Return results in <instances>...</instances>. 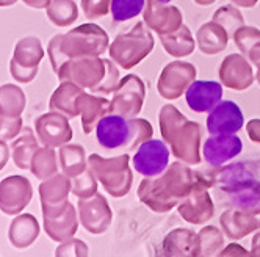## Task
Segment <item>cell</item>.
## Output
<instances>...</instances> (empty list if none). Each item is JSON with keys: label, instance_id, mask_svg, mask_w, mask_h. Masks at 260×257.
<instances>
[{"label": "cell", "instance_id": "12", "mask_svg": "<svg viewBox=\"0 0 260 257\" xmlns=\"http://www.w3.org/2000/svg\"><path fill=\"white\" fill-rule=\"evenodd\" d=\"M79 219L80 224L83 226L85 231H88L92 235H101L107 232V229L111 224L113 219V212H111L110 204L104 195L96 193L91 198H79Z\"/></svg>", "mask_w": 260, "mask_h": 257}, {"label": "cell", "instance_id": "37", "mask_svg": "<svg viewBox=\"0 0 260 257\" xmlns=\"http://www.w3.org/2000/svg\"><path fill=\"white\" fill-rule=\"evenodd\" d=\"M212 21L219 24L222 28H224L229 35V38H234L235 31L245 25V19H243V14H241L234 5H226V7H221L213 13Z\"/></svg>", "mask_w": 260, "mask_h": 257}, {"label": "cell", "instance_id": "27", "mask_svg": "<svg viewBox=\"0 0 260 257\" xmlns=\"http://www.w3.org/2000/svg\"><path fill=\"white\" fill-rule=\"evenodd\" d=\"M40 235V223L31 213L16 215L8 229V240L17 249H25L35 243Z\"/></svg>", "mask_w": 260, "mask_h": 257}, {"label": "cell", "instance_id": "49", "mask_svg": "<svg viewBox=\"0 0 260 257\" xmlns=\"http://www.w3.org/2000/svg\"><path fill=\"white\" fill-rule=\"evenodd\" d=\"M248 60L257 68V71H260V41L251 47V50L248 53Z\"/></svg>", "mask_w": 260, "mask_h": 257}, {"label": "cell", "instance_id": "47", "mask_svg": "<svg viewBox=\"0 0 260 257\" xmlns=\"http://www.w3.org/2000/svg\"><path fill=\"white\" fill-rule=\"evenodd\" d=\"M219 257L222 255H251V252H248L245 248H241L240 245H237V243H232V245H229L228 248H224V249H221V252L218 254Z\"/></svg>", "mask_w": 260, "mask_h": 257}, {"label": "cell", "instance_id": "48", "mask_svg": "<svg viewBox=\"0 0 260 257\" xmlns=\"http://www.w3.org/2000/svg\"><path fill=\"white\" fill-rule=\"evenodd\" d=\"M10 157H11V149L8 148L7 141L0 140V171H2L7 167Z\"/></svg>", "mask_w": 260, "mask_h": 257}, {"label": "cell", "instance_id": "44", "mask_svg": "<svg viewBox=\"0 0 260 257\" xmlns=\"http://www.w3.org/2000/svg\"><path fill=\"white\" fill-rule=\"evenodd\" d=\"M89 254L88 246L79 240V238H69L60 243V246L55 249V255L57 257H68V255H77V257H86Z\"/></svg>", "mask_w": 260, "mask_h": 257}, {"label": "cell", "instance_id": "8", "mask_svg": "<svg viewBox=\"0 0 260 257\" xmlns=\"http://www.w3.org/2000/svg\"><path fill=\"white\" fill-rule=\"evenodd\" d=\"M146 98V85L137 74L124 76L113 91L108 113L121 115L127 119L140 115Z\"/></svg>", "mask_w": 260, "mask_h": 257}, {"label": "cell", "instance_id": "30", "mask_svg": "<svg viewBox=\"0 0 260 257\" xmlns=\"http://www.w3.org/2000/svg\"><path fill=\"white\" fill-rule=\"evenodd\" d=\"M160 41H161V46L166 50V53L171 55V57H176V58L188 57V55L193 53V50L196 47L193 35L185 24L179 30L173 31L170 35H161Z\"/></svg>", "mask_w": 260, "mask_h": 257}, {"label": "cell", "instance_id": "10", "mask_svg": "<svg viewBox=\"0 0 260 257\" xmlns=\"http://www.w3.org/2000/svg\"><path fill=\"white\" fill-rule=\"evenodd\" d=\"M196 66L187 61H171L168 63L158 77L157 91L166 101H176L183 93H187L190 85L196 80Z\"/></svg>", "mask_w": 260, "mask_h": 257}, {"label": "cell", "instance_id": "42", "mask_svg": "<svg viewBox=\"0 0 260 257\" xmlns=\"http://www.w3.org/2000/svg\"><path fill=\"white\" fill-rule=\"evenodd\" d=\"M82 10L86 19L96 21L108 14V10H111V0H82Z\"/></svg>", "mask_w": 260, "mask_h": 257}, {"label": "cell", "instance_id": "16", "mask_svg": "<svg viewBox=\"0 0 260 257\" xmlns=\"http://www.w3.org/2000/svg\"><path fill=\"white\" fill-rule=\"evenodd\" d=\"M33 198L31 183L24 176H10L0 182V210L5 215H19Z\"/></svg>", "mask_w": 260, "mask_h": 257}, {"label": "cell", "instance_id": "20", "mask_svg": "<svg viewBox=\"0 0 260 257\" xmlns=\"http://www.w3.org/2000/svg\"><path fill=\"white\" fill-rule=\"evenodd\" d=\"M207 131L210 135L237 134L245 124L241 108L232 101H221L207 116Z\"/></svg>", "mask_w": 260, "mask_h": 257}, {"label": "cell", "instance_id": "34", "mask_svg": "<svg viewBox=\"0 0 260 257\" xmlns=\"http://www.w3.org/2000/svg\"><path fill=\"white\" fill-rule=\"evenodd\" d=\"M58 158L60 157H57L55 148H50V146L40 148L35 152V155L30 162L31 174L40 180H46V179L52 177L53 174L58 173Z\"/></svg>", "mask_w": 260, "mask_h": 257}, {"label": "cell", "instance_id": "39", "mask_svg": "<svg viewBox=\"0 0 260 257\" xmlns=\"http://www.w3.org/2000/svg\"><path fill=\"white\" fill-rule=\"evenodd\" d=\"M98 182L96 176L88 168L85 173L72 179V195L83 199L94 196L98 193Z\"/></svg>", "mask_w": 260, "mask_h": 257}, {"label": "cell", "instance_id": "29", "mask_svg": "<svg viewBox=\"0 0 260 257\" xmlns=\"http://www.w3.org/2000/svg\"><path fill=\"white\" fill-rule=\"evenodd\" d=\"M40 138L33 134L31 127H24L22 132L17 135L11 143V157L17 168L30 170V162L35 152L40 149Z\"/></svg>", "mask_w": 260, "mask_h": 257}, {"label": "cell", "instance_id": "1", "mask_svg": "<svg viewBox=\"0 0 260 257\" xmlns=\"http://www.w3.org/2000/svg\"><path fill=\"white\" fill-rule=\"evenodd\" d=\"M201 173L222 207L252 209L260 206V155Z\"/></svg>", "mask_w": 260, "mask_h": 257}, {"label": "cell", "instance_id": "54", "mask_svg": "<svg viewBox=\"0 0 260 257\" xmlns=\"http://www.w3.org/2000/svg\"><path fill=\"white\" fill-rule=\"evenodd\" d=\"M17 2V0H0V7H11Z\"/></svg>", "mask_w": 260, "mask_h": 257}, {"label": "cell", "instance_id": "9", "mask_svg": "<svg viewBox=\"0 0 260 257\" xmlns=\"http://www.w3.org/2000/svg\"><path fill=\"white\" fill-rule=\"evenodd\" d=\"M198 176L199 179L193 190L190 191V195L185 199H182L177 206V212L180 218H183L187 223L194 226L209 223L215 215V204L209 193L210 190L209 182L202 173H198Z\"/></svg>", "mask_w": 260, "mask_h": 257}, {"label": "cell", "instance_id": "56", "mask_svg": "<svg viewBox=\"0 0 260 257\" xmlns=\"http://www.w3.org/2000/svg\"><path fill=\"white\" fill-rule=\"evenodd\" d=\"M161 2H166V4H168V2H171V0H161Z\"/></svg>", "mask_w": 260, "mask_h": 257}, {"label": "cell", "instance_id": "41", "mask_svg": "<svg viewBox=\"0 0 260 257\" xmlns=\"http://www.w3.org/2000/svg\"><path fill=\"white\" fill-rule=\"evenodd\" d=\"M130 121H132L134 137H132V143H130L128 152L138 149L144 141L151 140L154 135V128L149 121H146L143 118H130Z\"/></svg>", "mask_w": 260, "mask_h": 257}, {"label": "cell", "instance_id": "21", "mask_svg": "<svg viewBox=\"0 0 260 257\" xmlns=\"http://www.w3.org/2000/svg\"><path fill=\"white\" fill-rule=\"evenodd\" d=\"M241 149H243V143L235 135H212L206 140L202 146V154L206 162L210 167H221V165L228 163L234 157H237Z\"/></svg>", "mask_w": 260, "mask_h": 257}, {"label": "cell", "instance_id": "53", "mask_svg": "<svg viewBox=\"0 0 260 257\" xmlns=\"http://www.w3.org/2000/svg\"><path fill=\"white\" fill-rule=\"evenodd\" d=\"M216 0H194V4L199 5V7H209L212 4H215Z\"/></svg>", "mask_w": 260, "mask_h": 257}, {"label": "cell", "instance_id": "55", "mask_svg": "<svg viewBox=\"0 0 260 257\" xmlns=\"http://www.w3.org/2000/svg\"><path fill=\"white\" fill-rule=\"evenodd\" d=\"M255 79H257V82H258V85H260V71H257V74H255Z\"/></svg>", "mask_w": 260, "mask_h": 257}, {"label": "cell", "instance_id": "24", "mask_svg": "<svg viewBox=\"0 0 260 257\" xmlns=\"http://www.w3.org/2000/svg\"><path fill=\"white\" fill-rule=\"evenodd\" d=\"M161 254L168 257H198V234L193 229H174L163 238Z\"/></svg>", "mask_w": 260, "mask_h": 257}, {"label": "cell", "instance_id": "17", "mask_svg": "<svg viewBox=\"0 0 260 257\" xmlns=\"http://www.w3.org/2000/svg\"><path fill=\"white\" fill-rule=\"evenodd\" d=\"M219 224L229 240H241L260 229V206L252 209H226L219 216Z\"/></svg>", "mask_w": 260, "mask_h": 257}, {"label": "cell", "instance_id": "46", "mask_svg": "<svg viewBox=\"0 0 260 257\" xmlns=\"http://www.w3.org/2000/svg\"><path fill=\"white\" fill-rule=\"evenodd\" d=\"M246 132L252 143L260 144V119H251L246 124Z\"/></svg>", "mask_w": 260, "mask_h": 257}, {"label": "cell", "instance_id": "22", "mask_svg": "<svg viewBox=\"0 0 260 257\" xmlns=\"http://www.w3.org/2000/svg\"><path fill=\"white\" fill-rule=\"evenodd\" d=\"M188 107L196 113H207L222 99V85L213 80H194L185 93Z\"/></svg>", "mask_w": 260, "mask_h": 257}, {"label": "cell", "instance_id": "6", "mask_svg": "<svg viewBox=\"0 0 260 257\" xmlns=\"http://www.w3.org/2000/svg\"><path fill=\"white\" fill-rule=\"evenodd\" d=\"M143 22H137L135 27L127 31L119 33L111 41L108 47V55L121 69H132L140 65L154 49V36L149 28Z\"/></svg>", "mask_w": 260, "mask_h": 257}, {"label": "cell", "instance_id": "14", "mask_svg": "<svg viewBox=\"0 0 260 257\" xmlns=\"http://www.w3.org/2000/svg\"><path fill=\"white\" fill-rule=\"evenodd\" d=\"M170 167V149L161 140H147L134 155V168L144 177H155Z\"/></svg>", "mask_w": 260, "mask_h": 257}, {"label": "cell", "instance_id": "35", "mask_svg": "<svg viewBox=\"0 0 260 257\" xmlns=\"http://www.w3.org/2000/svg\"><path fill=\"white\" fill-rule=\"evenodd\" d=\"M49 21L57 27H71L79 17V8L74 0H50L46 8Z\"/></svg>", "mask_w": 260, "mask_h": 257}, {"label": "cell", "instance_id": "11", "mask_svg": "<svg viewBox=\"0 0 260 257\" xmlns=\"http://www.w3.org/2000/svg\"><path fill=\"white\" fill-rule=\"evenodd\" d=\"M132 137V121L121 115L108 113L96 125V138L104 149H125L128 152Z\"/></svg>", "mask_w": 260, "mask_h": 257}, {"label": "cell", "instance_id": "15", "mask_svg": "<svg viewBox=\"0 0 260 257\" xmlns=\"http://www.w3.org/2000/svg\"><path fill=\"white\" fill-rule=\"evenodd\" d=\"M143 21L147 28L161 36L179 30L183 25V14L177 7L161 0H146Z\"/></svg>", "mask_w": 260, "mask_h": 257}, {"label": "cell", "instance_id": "26", "mask_svg": "<svg viewBox=\"0 0 260 257\" xmlns=\"http://www.w3.org/2000/svg\"><path fill=\"white\" fill-rule=\"evenodd\" d=\"M108 99L83 91L79 98V115L82 119V128L85 135H89L92 131H96V125L101 118L108 115Z\"/></svg>", "mask_w": 260, "mask_h": 257}, {"label": "cell", "instance_id": "31", "mask_svg": "<svg viewBox=\"0 0 260 257\" xmlns=\"http://www.w3.org/2000/svg\"><path fill=\"white\" fill-rule=\"evenodd\" d=\"M61 171L71 179L80 176L88 170L86 151L80 144H63L58 152Z\"/></svg>", "mask_w": 260, "mask_h": 257}, {"label": "cell", "instance_id": "4", "mask_svg": "<svg viewBox=\"0 0 260 257\" xmlns=\"http://www.w3.org/2000/svg\"><path fill=\"white\" fill-rule=\"evenodd\" d=\"M158 127L161 138L171 146V154L187 165L201 163V125L190 121L173 104H166L160 108Z\"/></svg>", "mask_w": 260, "mask_h": 257}, {"label": "cell", "instance_id": "33", "mask_svg": "<svg viewBox=\"0 0 260 257\" xmlns=\"http://www.w3.org/2000/svg\"><path fill=\"white\" fill-rule=\"evenodd\" d=\"M44 49L41 41L36 36H27L17 41L14 52H13V60L19 63L21 66L27 68H35L41 63L44 58Z\"/></svg>", "mask_w": 260, "mask_h": 257}, {"label": "cell", "instance_id": "23", "mask_svg": "<svg viewBox=\"0 0 260 257\" xmlns=\"http://www.w3.org/2000/svg\"><path fill=\"white\" fill-rule=\"evenodd\" d=\"M43 218H44L46 234L57 243L69 240V238L76 235L79 229V213L76 212V207L71 203L64 212L55 216H43Z\"/></svg>", "mask_w": 260, "mask_h": 257}, {"label": "cell", "instance_id": "51", "mask_svg": "<svg viewBox=\"0 0 260 257\" xmlns=\"http://www.w3.org/2000/svg\"><path fill=\"white\" fill-rule=\"evenodd\" d=\"M251 255L260 257V232H257L252 237V242H251Z\"/></svg>", "mask_w": 260, "mask_h": 257}, {"label": "cell", "instance_id": "45", "mask_svg": "<svg viewBox=\"0 0 260 257\" xmlns=\"http://www.w3.org/2000/svg\"><path fill=\"white\" fill-rule=\"evenodd\" d=\"M38 66L35 68H27V66H21L19 63H16L13 58L10 61V74L11 77L19 82V83H30L36 79V76H38Z\"/></svg>", "mask_w": 260, "mask_h": 257}, {"label": "cell", "instance_id": "40", "mask_svg": "<svg viewBox=\"0 0 260 257\" xmlns=\"http://www.w3.org/2000/svg\"><path fill=\"white\" fill-rule=\"evenodd\" d=\"M234 43L237 44L238 50L245 55V57H248V53L251 50V47L260 41V30L255 28V27H251V25H243L240 27L235 35H234Z\"/></svg>", "mask_w": 260, "mask_h": 257}, {"label": "cell", "instance_id": "43", "mask_svg": "<svg viewBox=\"0 0 260 257\" xmlns=\"http://www.w3.org/2000/svg\"><path fill=\"white\" fill-rule=\"evenodd\" d=\"M22 128H24V122L21 116L10 118L5 115H0V140L2 141L14 140L22 132Z\"/></svg>", "mask_w": 260, "mask_h": 257}, {"label": "cell", "instance_id": "28", "mask_svg": "<svg viewBox=\"0 0 260 257\" xmlns=\"http://www.w3.org/2000/svg\"><path fill=\"white\" fill-rule=\"evenodd\" d=\"M229 35L219 24L210 21L199 27L196 31V44L204 55H218L226 50Z\"/></svg>", "mask_w": 260, "mask_h": 257}, {"label": "cell", "instance_id": "2", "mask_svg": "<svg viewBox=\"0 0 260 257\" xmlns=\"http://www.w3.org/2000/svg\"><path fill=\"white\" fill-rule=\"evenodd\" d=\"M199 176L187 163L173 162L158 177H146L140 182L137 195L144 206L152 212L166 213L182 199H185L196 185Z\"/></svg>", "mask_w": 260, "mask_h": 257}, {"label": "cell", "instance_id": "25", "mask_svg": "<svg viewBox=\"0 0 260 257\" xmlns=\"http://www.w3.org/2000/svg\"><path fill=\"white\" fill-rule=\"evenodd\" d=\"M83 88L77 83L64 80L60 83V86L53 91L49 101V110L50 112H58L68 116L69 119L79 116V98L83 93Z\"/></svg>", "mask_w": 260, "mask_h": 257}, {"label": "cell", "instance_id": "7", "mask_svg": "<svg viewBox=\"0 0 260 257\" xmlns=\"http://www.w3.org/2000/svg\"><path fill=\"white\" fill-rule=\"evenodd\" d=\"M130 155L122 154L118 157L105 158L99 154L88 157V168L102 183L107 193L113 198H124L132 190L134 173L130 170Z\"/></svg>", "mask_w": 260, "mask_h": 257}, {"label": "cell", "instance_id": "52", "mask_svg": "<svg viewBox=\"0 0 260 257\" xmlns=\"http://www.w3.org/2000/svg\"><path fill=\"white\" fill-rule=\"evenodd\" d=\"M231 2L237 7H241V8H252L257 5L258 0H231Z\"/></svg>", "mask_w": 260, "mask_h": 257}, {"label": "cell", "instance_id": "50", "mask_svg": "<svg viewBox=\"0 0 260 257\" xmlns=\"http://www.w3.org/2000/svg\"><path fill=\"white\" fill-rule=\"evenodd\" d=\"M22 2L30 7V8H35V10H44L47 8V5L50 4V0H22Z\"/></svg>", "mask_w": 260, "mask_h": 257}, {"label": "cell", "instance_id": "3", "mask_svg": "<svg viewBox=\"0 0 260 257\" xmlns=\"http://www.w3.org/2000/svg\"><path fill=\"white\" fill-rule=\"evenodd\" d=\"M108 35L98 24H82L64 35H55L47 46V55L53 72L72 58L101 57L108 50Z\"/></svg>", "mask_w": 260, "mask_h": 257}, {"label": "cell", "instance_id": "5", "mask_svg": "<svg viewBox=\"0 0 260 257\" xmlns=\"http://www.w3.org/2000/svg\"><path fill=\"white\" fill-rule=\"evenodd\" d=\"M60 82L69 80L94 94H113L121 76L116 63L101 57H80L68 60L57 72Z\"/></svg>", "mask_w": 260, "mask_h": 257}, {"label": "cell", "instance_id": "18", "mask_svg": "<svg viewBox=\"0 0 260 257\" xmlns=\"http://www.w3.org/2000/svg\"><path fill=\"white\" fill-rule=\"evenodd\" d=\"M35 132L44 146L50 148H61L72 140V127L69 118L58 112H49L36 118Z\"/></svg>", "mask_w": 260, "mask_h": 257}, {"label": "cell", "instance_id": "38", "mask_svg": "<svg viewBox=\"0 0 260 257\" xmlns=\"http://www.w3.org/2000/svg\"><path fill=\"white\" fill-rule=\"evenodd\" d=\"M146 7V0H111V16L115 22H125L137 17Z\"/></svg>", "mask_w": 260, "mask_h": 257}, {"label": "cell", "instance_id": "32", "mask_svg": "<svg viewBox=\"0 0 260 257\" xmlns=\"http://www.w3.org/2000/svg\"><path fill=\"white\" fill-rule=\"evenodd\" d=\"M27 99L21 86L5 83L0 86V115L17 118L24 113Z\"/></svg>", "mask_w": 260, "mask_h": 257}, {"label": "cell", "instance_id": "13", "mask_svg": "<svg viewBox=\"0 0 260 257\" xmlns=\"http://www.w3.org/2000/svg\"><path fill=\"white\" fill-rule=\"evenodd\" d=\"M40 199L43 216H55L66 210L69 206V193H72V179L63 174H53L52 177L41 180Z\"/></svg>", "mask_w": 260, "mask_h": 257}, {"label": "cell", "instance_id": "19", "mask_svg": "<svg viewBox=\"0 0 260 257\" xmlns=\"http://www.w3.org/2000/svg\"><path fill=\"white\" fill-rule=\"evenodd\" d=\"M219 82L234 91H245L254 83V72L252 66L243 53H231L222 60L218 69Z\"/></svg>", "mask_w": 260, "mask_h": 257}, {"label": "cell", "instance_id": "36", "mask_svg": "<svg viewBox=\"0 0 260 257\" xmlns=\"http://www.w3.org/2000/svg\"><path fill=\"white\" fill-rule=\"evenodd\" d=\"M224 246V235L216 226H206L198 232V257L218 255Z\"/></svg>", "mask_w": 260, "mask_h": 257}]
</instances>
